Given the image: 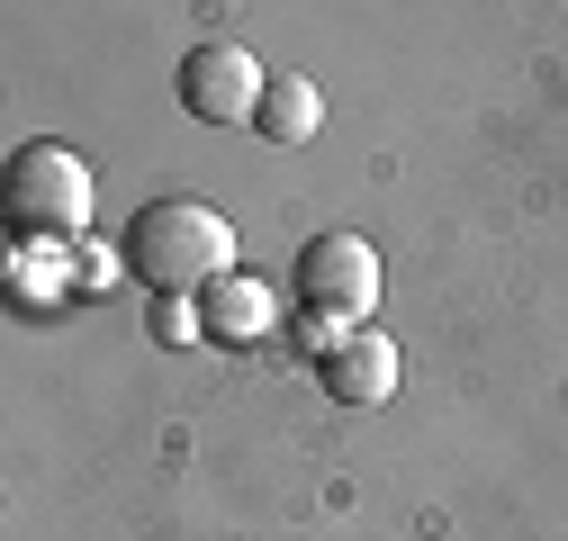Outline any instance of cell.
Listing matches in <instances>:
<instances>
[{
	"label": "cell",
	"instance_id": "cell-4",
	"mask_svg": "<svg viewBox=\"0 0 568 541\" xmlns=\"http://www.w3.org/2000/svg\"><path fill=\"white\" fill-rule=\"evenodd\" d=\"M262 91H271L262 54L235 45V37H207V45L181 54V109H190L199 126H253V118H262Z\"/></svg>",
	"mask_w": 568,
	"mask_h": 541
},
{
	"label": "cell",
	"instance_id": "cell-5",
	"mask_svg": "<svg viewBox=\"0 0 568 541\" xmlns=\"http://www.w3.org/2000/svg\"><path fill=\"white\" fill-rule=\"evenodd\" d=\"M316 379H325L334 406H379L397 388V344L379 325H352V334H334V344L316 353Z\"/></svg>",
	"mask_w": 568,
	"mask_h": 541
},
{
	"label": "cell",
	"instance_id": "cell-8",
	"mask_svg": "<svg viewBox=\"0 0 568 541\" xmlns=\"http://www.w3.org/2000/svg\"><path fill=\"white\" fill-rule=\"evenodd\" d=\"M154 334H163V344H190V334H207V325H199V316H190L181 298H163V316H154Z\"/></svg>",
	"mask_w": 568,
	"mask_h": 541
},
{
	"label": "cell",
	"instance_id": "cell-1",
	"mask_svg": "<svg viewBox=\"0 0 568 541\" xmlns=\"http://www.w3.org/2000/svg\"><path fill=\"white\" fill-rule=\"evenodd\" d=\"M118 253L154 298H207L235 270V226L207 208V198H145V208L126 217Z\"/></svg>",
	"mask_w": 568,
	"mask_h": 541
},
{
	"label": "cell",
	"instance_id": "cell-6",
	"mask_svg": "<svg viewBox=\"0 0 568 541\" xmlns=\"http://www.w3.org/2000/svg\"><path fill=\"white\" fill-rule=\"evenodd\" d=\"M316 126H325V91L307 73H271L253 135H271V145H316Z\"/></svg>",
	"mask_w": 568,
	"mask_h": 541
},
{
	"label": "cell",
	"instance_id": "cell-2",
	"mask_svg": "<svg viewBox=\"0 0 568 541\" xmlns=\"http://www.w3.org/2000/svg\"><path fill=\"white\" fill-rule=\"evenodd\" d=\"M91 208H100V181L73 145H54V135H37V145L10 154V172H0V217H10V235L28 253H63L91 235Z\"/></svg>",
	"mask_w": 568,
	"mask_h": 541
},
{
	"label": "cell",
	"instance_id": "cell-7",
	"mask_svg": "<svg viewBox=\"0 0 568 541\" xmlns=\"http://www.w3.org/2000/svg\"><path fill=\"white\" fill-rule=\"evenodd\" d=\"M199 325L217 334V344H262V334H271V289L244 280V270H226V280L199 298Z\"/></svg>",
	"mask_w": 568,
	"mask_h": 541
},
{
	"label": "cell",
	"instance_id": "cell-3",
	"mask_svg": "<svg viewBox=\"0 0 568 541\" xmlns=\"http://www.w3.org/2000/svg\"><path fill=\"white\" fill-rule=\"evenodd\" d=\"M290 289H298V307H307L316 325H334V334L371 325V307H379V244L352 235V226L307 235V244H298V270H290Z\"/></svg>",
	"mask_w": 568,
	"mask_h": 541
}]
</instances>
